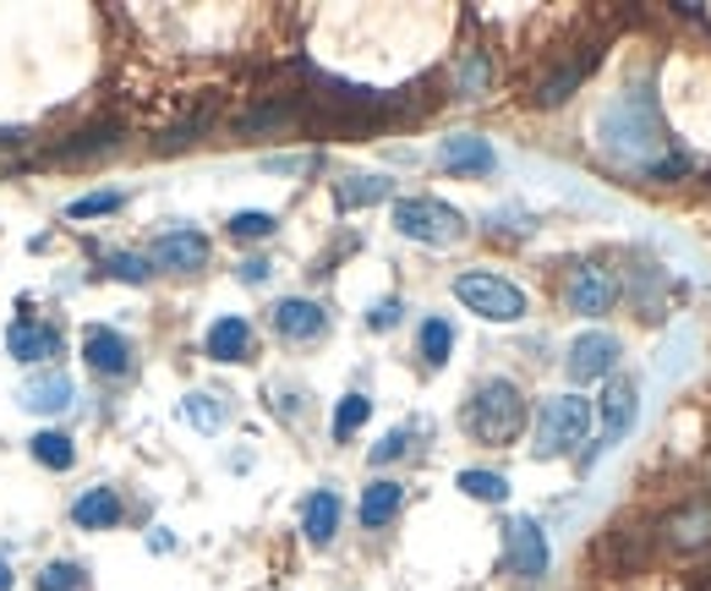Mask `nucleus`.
<instances>
[{"label":"nucleus","instance_id":"nucleus-1","mask_svg":"<svg viewBox=\"0 0 711 591\" xmlns=\"http://www.w3.org/2000/svg\"><path fill=\"white\" fill-rule=\"evenodd\" d=\"M465 428H471V439H482V443H509L526 428V400H520V389L504 384V378L482 384V389L471 395V406H465Z\"/></svg>","mask_w":711,"mask_h":591},{"label":"nucleus","instance_id":"nucleus-2","mask_svg":"<svg viewBox=\"0 0 711 591\" xmlns=\"http://www.w3.org/2000/svg\"><path fill=\"white\" fill-rule=\"evenodd\" d=\"M591 433V400H580V395H559V400H548L542 406V422H537V454L542 460H559L569 454L574 443H585Z\"/></svg>","mask_w":711,"mask_h":591},{"label":"nucleus","instance_id":"nucleus-3","mask_svg":"<svg viewBox=\"0 0 711 591\" xmlns=\"http://www.w3.org/2000/svg\"><path fill=\"white\" fill-rule=\"evenodd\" d=\"M395 230L411 236V241L449 247V241L465 236V219H460L449 203H438V197H400V203H395Z\"/></svg>","mask_w":711,"mask_h":591},{"label":"nucleus","instance_id":"nucleus-4","mask_svg":"<svg viewBox=\"0 0 711 591\" xmlns=\"http://www.w3.org/2000/svg\"><path fill=\"white\" fill-rule=\"evenodd\" d=\"M454 296H460L476 318H487V323H515V318H526L520 286H509V280H498V275H460V280H454Z\"/></svg>","mask_w":711,"mask_h":591},{"label":"nucleus","instance_id":"nucleus-5","mask_svg":"<svg viewBox=\"0 0 711 591\" xmlns=\"http://www.w3.org/2000/svg\"><path fill=\"white\" fill-rule=\"evenodd\" d=\"M504 554H509V570L520 581H542L548 576V537H542V526L531 515H515L504 526Z\"/></svg>","mask_w":711,"mask_h":591},{"label":"nucleus","instance_id":"nucleus-6","mask_svg":"<svg viewBox=\"0 0 711 591\" xmlns=\"http://www.w3.org/2000/svg\"><path fill=\"white\" fill-rule=\"evenodd\" d=\"M564 301H569V312H580V318H602V312H613V301H618V280H613L607 269H596V264H580V269L569 275Z\"/></svg>","mask_w":711,"mask_h":591},{"label":"nucleus","instance_id":"nucleus-7","mask_svg":"<svg viewBox=\"0 0 711 591\" xmlns=\"http://www.w3.org/2000/svg\"><path fill=\"white\" fill-rule=\"evenodd\" d=\"M170 269V275H192V269H203L208 264V236L203 230H164L159 241H153V252H148V269Z\"/></svg>","mask_w":711,"mask_h":591},{"label":"nucleus","instance_id":"nucleus-8","mask_svg":"<svg viewBox=\"0 0 711 591\" xmlns=\"http://www.w3.org/2000/svg\"><path fill=\"white\" fill-rule=\"evenodd\" d=\"M613 362H618V340H613V334H602V329H591V334H580V340L569 345V378H574V384L607 378V373H613Z\"/></svg>","mask_w":711,"mask_h":591},{"label":"nucleus","instance_id":"nucleus-9","mask_svg":"<svg viewBox=\"0 0 711 591\" xmlns=\"http://www.w3.org/2000/svg\"><path fill=\"white\" fill-rule=\"evenodd\" d=\"M635 400H640L635 378H613V384H607V395H602V443H607V449L635 428Z\"/></svg>","mask_w":711,"mask_h":591},{"label":"nucleus","instance_id":"nucleus-10","mask_svg":"<svg viewBox=\"0 0 711 591\" xmlns=\"http://www.w3.org/2000/svg\"><path fill=\"white\" fill-rule=\"evenodd\" d=\"M438 164H443V170H454V175H487L498 159H493V143H487V138L460 132V138H443V148H438Z\"/></svg>","mask_w":711,"mask_h":591},{"label":"nucleus","instance_id":"nucleus-11","mask_svg":"<svg viewBox=\"0 0 711 591\" xmlns=\"http://www.w3.org/2000/svg\"><path fill=\"white\" fill-rule=\"evenodd\" d=\"M83 356H88V367H94V373H105V378H121V373L132 367V345H127L116 329H88Z\"/></svg>","mask_w":711,"mask_h":591},{"label":"nucleus","instance_id":"nucleus-12","mask_svg":"<svg viewBox=\"0 0 711 591\" xmlns=\"http://www.w3.org/2000/svg\"><path fill=\"white\" fill-rule=\"evenodd\" d=\"M6 351H11L17 362H44V356L61 351V334L44 329V323H33V318H17V323L6 329Z\"/></svg>","mask_w":711,"mask_h":591},{"label":"nucleus","instance_id":"nucleus-13","mask_svg":"<svg viewBox=\"0 0 711 591\" xmlns=\"http://www.w3.org/2000/svg\"><path fill=\"white\" fill-rule=\"evenodd\" d=\"M323 307L317 301H280L274 307V329H280L284 340H317L323 334Z\"/></svg>","mask_w":711,"mask_h":591},{"label":"nucleus","instance_id":"nucleus-14","mask_svg":"<svg viewBox=\"0 0 711 591\" xmlns=\"http://www.w3.org/2000/svg\"><path fill=\"white\" fill-rule=\"evenodd\" d=\"M247 345H252L247 318H219V323L208 329V356H214V362H241Z\"/></svg>","mask_w":711,"mask_h":591},{"label":"nucleus","instance_id":"nucleus-15","mask_svg":"<svg viewBox=\"0 0 711 591\" xmlns=\"http://www.w3.org/2000/svg\"><path fill=\"white\" fill-rule=\"evenodd\" d=\"M22 406H28V411H44V417H50V411H66V406H72V378H66V373L33 378V384L22 389Z\"/></svg>","mask_w":711,"mask_h":591},{"label":"nucleus","instance_id":"nucleus-16","mask_svg":"<svg viewBox=\"0 0 711 591\" xmlns=\"http://www.w3.org/2000/svg\"><path fill=\"white\" fill-rule=\"evenodd\" d=\"M72 520L88 526V531H105V526L121 520V498H116L110 487H94V493H83V498L72 504Z\"/></svg>","mask_w":711,"mask_h":591},{"label":"nucleus","instance_id":"nucleus-17","mask_svg":"<svg viewBox=\"0 0 711 591\" xmlns=\"http://www.w3.org/2000/svg\"><path fill=\"white\" fill-rule=\"evenodd\" d=\"M400 504H406V487L400 482H373L362 493V526H389L400 515Z\"/></svg>","mask_w":711,"mask_h":591},{"label":"nucleus","instance_id":"nucleus-18","mask_svg":"<svg viewBox=\"0 0 711 591\" xmlns=\"http://www.w3.org/2000/svg\"><path fill=\"white\" fill-rule=\"evenodd\" d=\"M301 531H306V542H328V537L340 531V498H334L328 487L306 498V515H301Z\"/></svg>","mask_w":711,"mask_h":591},{"label":"nucleus","instance_id":"nucleus-19","mask_svg":"<svg viewBox=\"0 0 711 591\" xmlns=\"http://www.w3.org/2000/svg\"><path fill=\"white\" fill-rule=\"evenodd\" d=\"M378 197H389V181L384 175H351V181H340V208H362V203H378Z\"/></svg>","mask_w":711,"mask_h":591},{"label":"nucleus","instance_id":"nucleus-20","mask_svg":"<svg viewBox=\"0 0 711 591\" xmlns=\"http://www.w3.org/2000/svg\"><path fill=\"white\" fill-rule=\"evenodd\" d=\"M460 493H471L482 504H504L509 498V482L498 471H460Z\"/></svg>","mask_w":711,"mask_h":591},{"label":"nucleus","instance_id":"nucleus-21","mask_svg":"<svg viewBox=\"0 0 711 591\" xmlns=\"http://www.w3.org/2000/svg\"><path fill=\"white\" fill-rule=\"evenodd\" d=\"M181 417H186L192 428L214 433V428L225 422V406H219V395H186V400H181Z\"/></svg>","mask_w":711,"mask_h":591},{"label":"nucleus","instance_id":"nucleus-22","mask_svg":"<svg viewBox=\"0 0 711 591\" xmlns=\"http://www.w3.org/2000/svg\"><path fill=\"white\" fill-rule=\"evenodd\" d=\"M33 460L50 465V471H66V465L77 460V449H72L66 433H39V439H33Z\"/></svg>","mask_w":711,"mask_h":591},{"label":"nucleus","instance_id":"nucleus-23","mask_svg":"<svg viewBox=\"0 0 711 591\" xmlns=\"http://www.w3.org/2000/svg\"><path fill=\"white\" fill-rule=\"evenodd\" d=\"M449 345H454V329H449L443 318H427V323H422V356H427V367H443V362H449Z\"/></svg>","mask_w":711,"mask_h":591},{"label":"nucleus","instance_id":"nucleus-24","mask_svg":"<svg viewBox=\"0 0 711 591\" xmlns=\"http://www.w3.org/2000/svg\"><path fill=\"white\" fill-rule=\"evenodd\" d=\"M367 417H373V400H367V395H345V400H340V411H334V433H340V439H351Z\"/></svg>","mask_w":711,"mask_h":591},{"label":"nucleus","instance_id":"nucleus-25","mask_svg":"<svg viewBox=\"0 0 711 591\" xmlns=\"http://www.w3.org/2000/svg\"><path fill=\"white\" fill-rule=\"evenodd\" d=\"M230 236H241V241H263V236H274V214L247 208V214H236V219H230Z\"/></svg>","mask_w":711,"mask_h":591},{"label":"nucleus","instance_id":"nucleus-26","mask_svg":"<svg viewBox=\"0 0 711 591\" xmlns=\"http://www.w3.org/2000/svg\"><path fill=\"white\" fill-rule=\"evenodd\" d=\"M99 148H116V127H94V132H83L77 143H61L55 153H61V159H83V153H99Z\"/></svg>","mask_w":711,"mask_h":591},{"label":"nucleus","instance_id":"nucleus-27","mask_svg":"<svg viewBox=\"0 0 711 591\" xmlns=\"http://www.w3.org/2000/svg\"><path fill=\"white\" fill-rule=\"evenodd\" d=\"M88 581H83V570L77 565H50L44 576H39V591H83Z\"/></svg>","mask_w":711,"mask_h":591},{"label":"nucleus","instance_id":"nucleus-28","mask_svg":"<svg viewBox=\"0 0 711 591\" xmlns=\"http://www.w3.org/2000/svg\"><path fill=\"white\" fill-rule=\"evenodd\" d=\"M116 280H127V286H142L148 280V258H138V252H110V264H105Z\"/></svg>","mask_w":711,"mask_h":591},{"label":"nucleus","instance_id":"nucleus-29","mask_svg":"<svg viewBox=\"0 0 711 591\" xmlns=\"http://www.w3.org/2000/svg\"><path fill=\"white\" fill-rule=\"evenodd\" d=\"M110 208H121L116 192H88V197L72 203V219H94V214H110Z\"/></svg>","mask_w":711,"mask_h":591},{"label":"nucleus","instance_id":"nucleus-30","mask_svg":"<svg viewBox=\"0 0 711 591\" xmlns=\"http://www.w3.org/2000/svg\"><path fill=\"white\" fill-rule=\"evenodd\" d=\"M487 83V61L482 55H465V66H460V88L471 94V88H482Z\"/></svg>","mask_w":711,"mask_h":591},{"label":"nucleus","instance_id":"nucleus-31","mask_svg":"<svg viewBox=\"0 0 711 591\" xmlns=\"http://www.w3.org/2000/svg\"><path fill=\"white\" fill-rule=\"evenodd\" d=\"M367 323H373V329H395V323H400V301H395V296L378 301V307L367 312Z\"/></svg>","mask_w":711,"mask_h":591},{"label":"nucleus","instance_id":"nucleus-32","mask_svg":"<svg viewBox=\"0 0 711 591\" xmlns=\"http://www.w3.org/2000/svg\"><path fill=\"white\" fill-rule=\"evenodd\" d=\"M400 454H406V433H389V439L373 449V460H400Z\"/></svg>","mask_w":711,"mask_h":591},{"label":"nucleus","instance_id":"nucleus-33","mask_svg":"<svg viewBox=\"0 0 711 591\" xmlns=\"http://www.w3.org/2000/svg\"><path fill=\"white\" fill-rule=\"evenodd\" d=\"M241 280H247V286H263V280H269V264H263V258L241 264Z\"/></svg>","mask_w":711,"mask_h":591},{"label":"nucleus","instance_id":"nucleus-34","mask_svg":"<svg viewBox=\"0 0 711 591\" xmlns=\"http://www.w3.org/2000/svg\"><path fill=\"white\" fill-rule=\"evenodd\" d=\"M0 591H11V570L6 565H0Z\"/></svg>","mask_w":711,"mask_h":591}]
</instances>
